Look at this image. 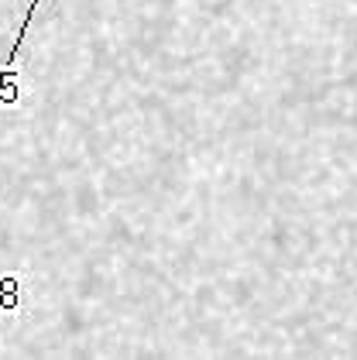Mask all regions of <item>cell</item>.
<instances>
[{
  "mask_svg": "<svg viewBox=\"0 0 357 360\" xmlns=\"http://www.w3.org/2000/svg\"><path fill=\"white\" fill-rule=\"evenodd\" d=\"M21 305V275H0V312H14Z\"/></svg>",
  "mask_w": 357,
  "mask_h": 360,
  "instance_id": "obj_1",
  "label": "cell"
}]
</instances>
